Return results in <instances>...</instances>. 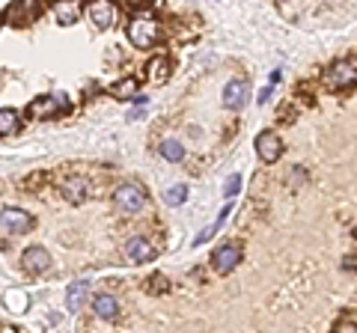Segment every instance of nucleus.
<instances>
[{"label": "nucleus", "mask_w": 357, "mask_h": 333, "mask_svg": "<svg viewBox=\"0 0 357 333\" xmlns=\"http://www.w3.org/2000/svg\"><path fill=\"white\" fill-rule=\"evenodd\" d=\"M18 110L13 107H0V134H15L18 131Z\"/></svg>", "instance_id": "obj_19"}, {"label": "nucleus", "mask_w": 357, "mask_h": 333, "mask_svg": "<svg viewBox=\"0 0 357 333\" xmlns=\"http://www.w3.org/2000/svg\"><path fill=\"white\" fill-rule=\"evenodd\" d=\"M229 215H232V206L227 203V206H223V208H220V215L215 217V224H211L208 229H203V232H199V235H197V241H194V244H197V247H199V244H206V241H208L211 235H218V232H220V226H223V224H227V217H229Z\"/></svg>", "instance_id": "obj_18"}, {"label": "nucleus", "mask_w": 357, "mask_h": 333, "mask_svg": "<svg viewBox=\"0 0 357 333\" xmlns=\"http://www.w3.org/2000/svg\"><path fill=\"white\" fill-rule=\"evenodd\" d=\"M158 152H161V158L173 161V164H178V161L185 158V146H182L178 140H173V137H170V140H164L161 146H158Z\"/></svg>", "instance_id": "obj_20"}, {"label": "nucleus", "mask_w": 357, "mask_h": 333, "mask_svg": "<svg viewBox=\"0 0 357 333\" xmlns=\"http://www.w3.org/2000/svg\"><path fill=\"white\" fill-rule=\"evenodd\" d=\"M268 95H271V86H265V90L259 93V102H268Z\"/></svg>", "instance_id": "obj_26"}, {"label": "nucleus", "mask_w": 357, "mask_h": 333, "mask_svg": "<svg viewBox=\"0 0 357 333\" xmlns=\"http://www.w3.org/2000/svg\"><path fill=\"white\" fill-rule=\"evenodd\" d=\"M158 39H161V24H158L155 18L137 15V18L128 21V42H131L134 48L146 51V48H152Z\"/></svg>", "instance_id": "obj_1"}, {"label": "nucleus", "mask_w": 357, "mask_h": 333, "mask_svg": "<svg viewBox=\"0 0 357 333\" xmlns=\"http://www.w3.org/2000/svg\"><path fill=\"white\" fill-rule=\"evenodd\" d=\"M110 95L114 98H134L137 95V81H134V77H122V81H116L110 86Z\"/></svg>", "instance_id": "obj_21"}, {"label": "nucleus", "mask_w": 357, "mask_h": 333, "mask_svg": "<svg viewBox=\"0 0 357 333\" xmlns=\"http://www.w3.org/2000/svg\"><path fill=\"white\" fill-rule=\"evenodd\" d=\"M114 206H116V212H122V215H137V212L146 208V194H143L140 185L126 182V185H119L114 191Z\"/></svg>", "instance_id": "obj_2"}, {"label": "nucleus", "mask_w": 357, "mask_h": 333, "mask_svg": "<svg viewBox=\"0 0 357 333\" xmlns=\"http://www.w3.org/2000/svg\"><path fill=\"white\" fill-rule=\"evenodd\" d=\"M89 18L96 21V27H114V21H116V6L107 3V0H98V3L89 6Z\"/></svg>", "instance_id": "obj_13"}, {"label": "nucleus", "mask_w": 357, "mask_h": 333, "mask_svg": "<svg viewBox=\"0 0 357 333\" xmlns=\"http://www.w3.org/2000/svg\"><path fill=\"white\" fill-rule=\"evenodd\" d=\"M256 152H259V158H262L265 164L280 161V155H283V140H280V134H274V131H262V134L256 137Z\"/></svg>", "instance_id": "obj_11"}, {"label": "nucleus", "mask_w": 357, "mask_h": 333, "mask_svg": "<svg viewBox=\"0 0 357 333\" xmlns=\"http://www.w3.org/2000/svg\"><path fill=\"white\" fill-rule=\"evenodd\" d=\"M188 199V185H170L164 194V203L167 206H182Z\"/></svg>", "instance_id": "obj_22"}, {"label": "nucleus", "mask_w": 357, "mask_h": 333, "mask_svg": "<svg viewBox=\"0 0 357 333\" xmlns=\"http://www.w3.org/2000/svg\"><path fill=\"white\" fill-rule=\"evenodd\" d=\"M122 256H126L131 265H143V262H152L155 259V244L143 235H131L122 244Z\"/></svg>", "instance_id": "obj_7"}, {"label": "nucleus", "mask_w": 357, "mask_h": 333, "mask_svg": "<svg viewBox=\"0 0 357 333\" xmlns=\"http://www.w3.org/2000/svg\"><path fill=\"white\" fill-rule=\"evenodd\" d=\"M93 309H96V316H98V318L114 321V318L119 316V301H116L114 295L102 292V295H96V297H93Z\"/></svg>", "instance_id": "obj_12"}, {"label": "nucleus", "mask_w": 357, "mask_h": 333, "mask_svg": "<svg viewBox=\"0 0 357 333\" xmlns=\"http://www.w3.org/2000/svg\"><path fill=\"white\" fill-rule=\"evenodd\" d=\"M250 98V86L244 77H232V81L223 86V104H227L229 110H241L244 104H248Z\"/></svg>", "instance_id": "obj_10"}, {"label": "nucleus", "mask_w": 357, "mask_h": 333, "mask_svg": "<svg viewBox=\"0 0 357 333\" xmlns=\"http://www.w3.org/2000/svg\"><path fill=\"white\" fill-rule=\"evenodd\" d=\"M21 265H24L27 274L42 277V274H48V268H51V253L45 247H39V244H33V247H27L24 253H21Z\"/></svg>", "instance_id": "obj_9"}, {"label": "nucleus", "mask_w": 357, "mask_h": 333, "mask_svg": "<svg viewBox=\"0 0 357 333\" xmlns=\"http://www.w3.org/2000/svg\"><path fill=\"white\" fill-rule=\"evenodd\" d=\"M325 84L331 90H349L357 84V63L354 60H337L328 65L325 72Z\"/></svg>", "instance_id": "obj_3"}, {"label": "nucleus", "mask_w": 357, "mask_h": 333, "mask_svg": "<svg viewBox=\"0 0 357 333\" xmlns=\"http://www.w3.org/2000/svg\"><path fill=\"white\" fill-rule=\"evenodd\" d=\"M238 191H241V176H238V173H232L229 179H227V185H223V196H229V199H232Z\"/></svg>", "instance_id": "obj_23"}, {"label": "nucleus", "mask_w": 357, "mask_h": 333, "mask_svg": "<svg viewBox=\"0 0 357 333\" xmlns=\"http://www.w3.org/2000/svg\"><path fill=\"white\" fill-rule=\"evenodd\" d=\"M63 110H69V104H66L63 95H39L36 102L27 104L24 114H27L30 122H42V119H51V116L63 114Z\"/></svg>", "instance_id": "obj_4"}, {"label": "nucleus", "mask_w": 357, "mask_h": 333, "mask_svg": "<svg viewBox=\"0 0 357 333\" xmlns=\"http://www.w3.org/2000/svg\"><path fill=\"white\" fill-rule=\"evenodd\" d=\"M333 333H357V321L354 318H340L333 325Z\"/></svg>", "instance_id": "obj_25"}, {"label": "nucleus", "mask_w": 357, "mask_h": 333, "mask_svg": "<svg viewBox=\"0 0 357 333\" xmlns=\"http://www.w3.org/2000/svg\"><path fill=\"white\" fill-rule=\"evenodd\" d=\"M54 15H57L63 27H72V24H77V18L84 15V9H81V3H57L54 6Z\"/></svg>", "instance_id": "obj_16"}, {"label": "nucleus", "mask_w": 357, "mask_h": 333, "mask_svg": "<svg viewBox=\"0 0 357 333\" xmlns=\"http://www.w3.org/2000/svg\"><path fill=\"white\" fill-rule=\"evenodd\" d=\"M60 194H63L66 203L81 206V203H86V196H89V182L84 179L81 173H72V176H66V179L60 182Z\"/></svg>", "instance_id": "obj_8"}, {"label": "nucleus", "mask_w": 357, "mask_h": 333, "mask_svg": "<svg viewBox=\"0 0 357 333\" xmlns=\"http://www.w3.org/2000/svg\"><path fill=\"white\" fill-rule=\"evenodd\" d=\"M0 226H3L6 235H27L33 229V215L24 208H3L0 212Z\"/></svg>", "instance_id": "obj_5"}, {"label": "nucleus", "mask_w": 357, "mask_h": 333, "mask_svg": "<svg viewBox=\"0 0 357 333\" xmlns=\"http://www.w3.org/2000/svg\"><path fill=\"white\" fill-rule=\"evenodd\" d=\"M6 15H9V21H13V24H27L30 18L39 15V6H36V3H18V6H9Z\"/></svg>", "instance_id": "obj_17"}, {"label": "nucleus", "mask_w": 357, "mask_h": 333, "mask_svg": "<svg viewBox=\"0 0 357 333\" xmlns=\"http://www.w3.org/2000/svg\"><path fill=\"white\" fill-rule=\"evenodd\" d=\"M86 295H89V286L84 280H75L69 286V292H66V307H69L72 313H81L84 304H86Z\"/></svg>", "instance_id": "obj_14"}, {"label": "nucleus", "mask_w": 357, "mask_h": 333, "mask_svg": "<svg viewBox=\"0 0 357 333\" xmlns=\"http://www.w3.org/2000/svg\"><path fill=\"white\" fill-rule=\"evenodd\" d=\"M146 75L152 84H167V77H170V60L164 57V54H158V57H152L146 63Z\"/></svg>", "instance_id": "obj_15"}, {"label": "nucleus", "mask_w": 357, "mask_h": 333, "mask_svg": "<svg viewBox=\"0 0 357 333\" xmlns=\"http://www.w3.org/2000/svg\"><path fill=\"white\" fill-rule=\"evenodd\" d=\"M164 288H167V280H164L161 274H155V277H149V280H146V292H152V295H155V292L161 295Z\"/></svg>", "instance_id": "obj_24"}, {"label": "nucleus", "mask_w": 357, "mask_h": 333, "mask_svg": "<svg viewBox=\"0 0 357 333\" xmlns=\"http://www.w3.org/2000/svg\"><path fill=\"white\" fill-rule=\"evenodd\" d=\"M241 262V244L238 241H223L220 247L211 253V265H215L218 274H229L236 271V265Z\"/></svg>", "instance_id": "obj_6"}]
</instances>
